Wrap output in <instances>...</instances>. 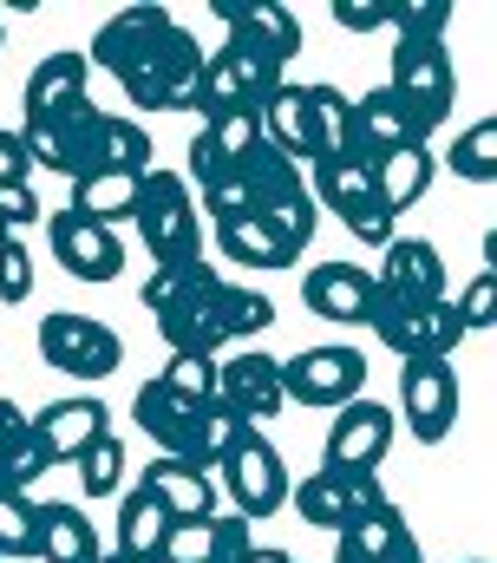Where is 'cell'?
Here are the masks:
<instances>
[{"mask_svg":"<svg viewBox=\"0 0 497 563\" xmlns=\"http://www.w3.org/2000/svg\"><path fill=\"white\" fill-rule=\"evenodd\" d=\"M86 66H106L137 112H197L203 46L170 7H119L92 33Z\"/></svg>","mask_w":497,"mask_h":563,"instance_id":"obj_1","label":"cell"},{"mask_svg":"<svg viewBox=\"0 0 497 563\" xmlns=\"http://www.w3.org/2000/svg\"><path fill=\"white\" fill-rule=\"evenodd\" d=\"M137 301L151 308L170 354H210L217 361L223 347H248V334L275 328V301L262 288H248V282H230L223 269H210L203 256L151 269Z\"/></svg>","mask_w":497,"mask_h":563,"instance_id":"obj_2","label":"cell"},{"mask_svg":"<svg viewBox=\"0 0 497 563\" xmlns=\"http://www.w3.org/2000/svg\"><path fill=\"white\" fill-rule=\"evenodd\" d=\"M210 7H217V20L230 33L223 53L236 59L248 99L262 112V99L288 79V59L301 53V20H295V7H275V0H210Z\"/></svg>","mask_w":497,"mask_h":563,"instance_id":"obj_3","label":"cell"},{"mask_svg":"<svg viewBox=\"0 0 497 563\" xmlns=\"http://www.w3.org/2000/svg\"><path fill=\"white\" fill-rule=\"evenodd\" d=\"M92 106V66L86 53H46L33 73H26V125H20V144H26V164L40 170H59V132Z\"/></svg>","mask_w":497,"mask_h":563,"instance_id":"obj_4","label":"cell"},{"mask_svg":"<svg viewBox=\"0 0 497 563\" xmlns=\"http://www.w3.org/2000/svg\"><path fill=\"white\" fill-rule=\"evenodd\" d=\"M236 177H243V190H248V217H262V223L301 256V250L314 243V230H321V203H314V190L301 184V164H288L268 139H255L248 157L236 164Z\"/></svg>","mask_w":497,"mask_h":563,"instance_id":"obj_5","label":"cell"},{"mask_svg":"<svg viewBox=\"0 0 497 563\" xmlns=\"http://www.w3.org/2000/svg\"><path fill=\"white\" fill-rule=\"evenodd\" d=\"M131 223H137V236H144L157 269L203 256V210H197V190H190L184 170H144Z\"/></svg>","mask_w":497,"mask_h":563,"instance_id":"obj_6","label":"cell"},{"mask_svg":"<svg viewBox=\"0 0 497 563\" xmlns=\"http://www.w3.org/2000/svg\"><path fill=\"white\" fill-rule=\"evenodd\" d=\"M386 92L399 99L412 139L426 144L445 119H452V99H459V73H452V53L445 40H393V73H386Z\"/></svg>","mask_w":497,"mask_h":563,"instance_id":"obj_7","label":"cell"},{"mask_svg":"<svg viewBox=\"0 0 497 563\" xmlns=\"http://www.w3.org/2000/svg\"><path fill=\"white\" fill-rule=\"evenodd\" d=\"M367 328L399 354V361H452L459 341H465V321H459L452 295H445V301H406V295H386L379 282H373Z\"/></svg>","mask_w":497,"mask_h":563,"instance_id":"obj_8","label":"cell"},{"mask_svg":"<svg viewBox=\"0 0 497 563\" xmlns=\"http://www.w3.org/2000/svg\"><path fill=\"white\" fill-rule=\"evenodd\" d=\"M99 170H151V132L124 112L86 106L59 132V177H99Z\"/></svg>","mask_w":497,"mask_h":563,"instance_id":"obj_9","label":"cell"},{"mask_svg":"<svg viewBox=\"0 0 497 563\" xmlns=\"http://www.w3.org/2000/svg\"><path fill=\"white\" fill-rule=\"evenodd\" d=\"M281 394H288V407H328V413H341L347 400L367 394V354L347 347V341L301 347V354L281 361Z\"/></svg>","mask_w":497,"mask_h":563,"instance_id":"obj_10","label":"cell"},{"mask_svg":"<svg viewBox=\"0 0 497 563\" xmlns=\"http://www.w3.org/2000/svg\"><path fill=\"white\" fill-rule=\"evenodd\" d=\"M40 361H46L53 374H73V380H106V374H119L124 341H119V328L99 321V314L53 308V314L40 321Z\"/></svg>","mask_w":497,"mask_h":563,"instance_id":"obj_11","label":"cell"},{"mask_svg":"<svg viewBox=\"0 0 497 563\" xmlns=\"http://www.w3.org/2000/svg\"><path fill=\"white\" fill-rule=\"evenodd\" d=\"M314 203H328L347 230H354V243H373V250H386L393 236H399V217L386 210V197H379V184H373V164H354V157H328V164H314Z\"/></svg>","mask_w":497,"mask_h":563,"instance_id":"obj_12","label":"cell"},{"mask_svg":"<svg viewBox=\"0 0 497 563\" xmlns=\"http://www.w3.org/2000/svg\"><path fill=\"white\" fill-rule=\"evenodd\" d=\"M210 478H217V498H230V511L248 518V525H262V518H275L288 505V465L262 432H243Z\"/></svg>","mask_w":497,"mask_h":563,"instance_id":"obj_13","label":"cell"},{"mask_svg":"<svg viewBox=\"0 0 497 563\" xmlns=\"http://www.w3.org/2000/svg\"><path fill=\"white\" fill-rule=\"evenodd\" d=\"M399 413L419 445H439L459 426V361H399Z\"/></svg>","mask_w":497,"mask_h":563,"instance_id":"obj_14","label":"cell"},{"mask_svg":"<svg viewBox=\"0 0 497 563\" xmlns=\"http://www.w3.org/2000/svg\"><path fill=\"white\" fill-rule=\"evenodd\" d=\"M46 250L59 256V269L73 282H112L124 269L119 230H106L79 210H46Z\"/></svg>","mask_w":497,"mask_h":563,"instance_id":"obj_15","label":"cell"},{"mask_svg":"<svg viewBox=\"0 0 497 563\" xmlns=\"http://www.w3.org/2000/svg\"><path fill=\"white\" fill-rule=\"evenodd\" d=\"M386 492H379V478L373 472H334V465H321V472H308L301 485H288V505L314 525V531H341V525H354L361 511H373Z\"/></svg>","mask_w":497,"mask_h":563,"instance_id":"obj_16","label":"cell"},{"mask_svg":"<svg viewBox=\"0 0 497 563\" xmlns=\"http://www.w3.org/2000/svg\"><path fill=\"white\" fill-rule=\"evenodd\" d=\"M217 400H223L236 420H248V426L275 420V413L288 407V394H281V361L262 354V347H236V354H223V361H217Z\"/></svg>","mask_w":497,"mask_h":563,"instance_id":"obj_17","label":"cell"},{"mask_svg":"<svg viewBox=\"0 0 497 563\" xmlns=\"http://www.w3.org/2000/svg\"><path fill=\"white\" fill-rule=\"evenodd\" d=\"M393 407H379V400H347L334 426H328V445H321V465H334V472H379V459L393 452Z\"/></svg>","mask_w":497,"mask_h":563,"instance_id":"obj_18","label":"cell"},{"mask_svg":"<svg viewBox=\"0 0 497 563\" xmlns=\"http://www.w3.org/2000/svg\"><path fill=\"white\" fill-rule=\"evenodd\" d=\"M334 563H426V551H419V531L406 525V511L393 498H379L373 511L334 531Z\"/></svg>","mask_w":497,"mask_h":563,"instance_id":"obj_19","label":"cell"},{"mask_svg":"<svg viewBox=\"0 0 497 563\" xmlns=\"http://www.w3.org/2000/svg\"><path fill=\"white\" fill-rule=\"evenodd\" d=\"M373 282H379L386 295H406V301H445V295H452L445 256H439V243H426V236H393V243L379 250Z\"/></svg>","mask_w":497,"mask_h":563,"instance_id":"obj_20","label":"cell"},{"mask_svg":"<svg viewBox=\"0 0 497 563\" xmlns=\"http://www.w3.org/2000/svg\"><path fill=\"white\" fill-rule=\"evenodd\" d=\"M26 426H33V439L46 445V459H53V465H73L99 432H112V413H106V400H99V394H73V400H46Z\"/></svg>","mask_w":497,"mask_h":563,"instance_id":"obj_21","label":"cell"},{"mask_svg":"<svg viewBox=\"0 0 497 563\" xmlns=\"http://www.w3.org/2000/svg\"><path fill=\"white\" fill-rule=\"evenodd\" d=\"M203 407L210 400H184V394H170L157 374L131 394V420L144 426L151 439H157V452L164 459H190V445H197V420H203Z\"/></svg>","mask_w":497,"mask_h":563,"instance_id":"obj_22","label":"cell"},{"mask_svg":"<svg viewBox=\"0 0 497 563\" xmlns=\"http://www.w3.org/2000/svg\"><path fill=\"white\" fill-rule=\"evenodd\" d=\"M248 551H255V538H248V518H236V511L184 518L164 538V563H243Z\"/></svg>","mask_w":497,"mask_h":563,"instance_id":"obj_23","label":"cell"},{"mask_svg":"<svg viewBox=\"0 0 497 563\" xmlns=\"http://www.w3.org/2000/svg\"><path fill=\"white\" fill-rule=\"evenodd\" d=\"M301 301H308L321 321L361 328L373 314V269H361V263H314V269L301 276Z\"/></svg>","mask_w":497,"mask_h":563,"instance_id":"obj_24","label":"cell"},{"mask_svg":"<svg viewBox=\"0 0 497 563\" xmlns=\"http://www.w3.org/2000/svg\"><path fill=\"white\" fill-rule=\"evenodd\" d=\"M399 144H419V139H412L399 99H393L386 86H373L367 99H354V112H347V157H354V164H379V157L399 151Z\"/></svg>","mask_w":497,"mask_h":563,"instance_id":"obj_25","label":"cell"},{"mask_svg":"<svg viewBox=\"0 0 497 563\" xmlns=\"http://www.w3.org/2000/svg\"><path fill=\"white\" fill-rule=\"evenodd\" d=\"M177 525L184 518H210L217 511V478L203 472V465H190V459H151L144 465V478H137Z\"/></svg>","mask_w":497,"mask_h":563,"instance_id":"obj_26","label":"cell"},{"mask_svg":"<svg viewBox=\"0 0 497 563\" xmlns=\"http://www.w3.org/2000/svg\"><path fill=\"white\" fill-rule=\"evenodd\" d=\"M170 525H177V518H170L144 485H131V492L119 498V544H112V551H124L131 563H157V558H164Z\"/></svg>","mask_w":497,"mask_h":563,"instance_id":"obj_27","label":"cell"},{"mask_svg":"<svg viewBox=\"0 0 497 563\" xmlns=\"http://www.w3.org/2000/svg\"><path fill=\"white\" fill-rule=\"evenodd\" d=\"M432 151L426 144H399V151H386L379 164H373V184H379V197H386V210L393 217H406L426 190H432Z\"/></svg>","mask_w":497,"mask_h":563,"instance_id":"obj_28","label":"cell"},{"mask_svg":"<svg viewBox=\"0 0 497 563\" xmlns=\"http://www.w3.org/2000/svg\"><path fill=\"white\" fill-rule=\"evenodd\" d=\"M106 551L79 505H40V563H92Z\"/></svg>","mask_w":497,"mask_h":563,"instance_id":"obj_29","label":"cell"},{"mask_svg":"<svg viewBox=\"0 0 497 563\" xmlns=\"http://www.w3.org/2000/svg\"><path fill=\"white\" fill-rule=\"evenodd\" d=\"M137 184H144V170H99V177H73V203L66 210H79V217H92V223H119L137 210Z\"/></svg>","mask_w":497,"mask_h":563,"instance_id":"obj_30","label":"cell"},{"mask_svg":"<svg viewBox=\"0 0 497 563\" xmlns=\"http://www.w3.org/2000/svg\"><path fill=\"white\" fill-rule=\"evenodd\" d=\"M217 243H223L230 269H288V263H295V250H288L262 217H230V223H217Z\"/></svg>","mask_w":497,"mask_h":563,"instance_id":"obj_31","label":"cell"},{"mask_svg":"<svg viewBox=\"0 0 497 563\" xmlns=\"http://www.w3.org/2000/svg\"><path fill=\"white\" fill-rule=\"evenodd\" d=\"M301 99H308V144H314L308 164L347 157V112H354V99L341 86H301Z\"/></svg>","mask_w":497,"mask_h":563,"instance_id":"obj_32","label":"cell"},{"mask_svg":"<svg viewBox=\"0 0 497 563\" xmlns=\"http://www.w3.org/2000/svg\"><path fill=\"white\" fill-rule=\"evenodd\" d=\"M445 170L465 184H497V119H472L445 151Z\"/></svg>","mask_w":497,"mask_h":563,"instance_id":"obj_33","label":"cell"},{"mask_svg":"<svg viewBox=\"0 0 497 563\" xmlns=\"http://www.w3.org/2000/svg\"><path fill=\"white\" fill-rule=\"evenodd\" d=\"M73 472H79V492H86V498H112V492H124V439L119 432H99V439L73 459Z\"/></svg>","mask_w":497,"mask_h":563,"instance_id":"obj_34","label":"cell"},{"mask_svg":"<svg viewBox=\"0 0 497 563\" xmlns=\"http://www.w3.org/2000/svg\"><path fill=\"white\" fill-rule=\"evenodd\" d=\"M40 558V505L26 492H0V563Z\"/></svg>","mask_w":497,"mask_h":563,"instance_id":"obj_35","label":"cell"},{"mask_svg":"<svg viewBox=\"0 0 497 563\" xmlns=\"http://www.w3.org/2000/svg\"><path fill=\"white\" fill-rule=\"evenodd\" d=\"M386 33L393 40H445L452 0H386Z\"/></svg>","mask_w":497,"mask_h":563,"instance_id":"obj_36","label":"cell"},{"mask_svg":"<svg viewBox=\"0 0 497 563\" xmlns=\"http://www.w3.org/2000/svg\"><path fill=\"white\" fill-rule=\"evenodd\" d=\"M157 380L170 394H184V400H217V361L210 354H170Z\"/></svg>","mask_w":497,"mask_h":563,"instance_id":"obj_37","label":"cell"},{"mask_svg":"<svg viewBox=\"0 0 497 563\" xmlns=\"http://www.w3.org/2000/svg\"><path fill=\"white\" fill-rule=\"evenodd\" d=\"M46 472H53V459H46V445L33 439V426H26V432H20V445L0 459V492H26V485H33V478H46Z\"/></svg>","mask_w":497,"mask_h":563,"instance_id":"obj_38","label":"cell"},{"mask_svg":"<svg viewBox=\"0 0 497 563\" xmlns=\"http://www.w3.org/2000/svg\"><path fill=\"white\" fill-rule=\"evenodd\" d=\"M492 301H497V276L492 269H478V276L465 282L459 295H452V308H459V321H465V334H478V328H492Z\"/></svg>","mask_w":497,"mask_h":563,"instance_id":"obj_39","label":"cell"},{"mask_svg":"<svg viewBox=\"0 0 497 563\" xmlns=\"http://www.w3.org/2000/svg\"><path fill=\"white\" fill-rule=\"evenodd\" d=\"M26 295H33V256H26L20 243H7V250H0V301L20 308Z\"/></svg>","mask_w":497,"mask_h":563,"instance_id":"obj_40","label":"cell"},{"mask_svg":"<svg viewBox=\"0 0 497 563\" xmlns=\"http://www.w3.org/2000/svg\"><path fill=\"white\" fill-rule=\"evenodd\" d=\"M46 210H40V197H33V184H0V230L13 236L20 223H40Z\"/></svg>","mask_w":497,"mask_h":563,"instance_id":"obj_41","label":"cell"},{"mask_svg":"<svg viewBox=\"0 0 497 563\" xmlns=\"http://www.w3.org/2000/svg\"><path fill=\"white\" fill-rule=\"evenodd\" d=\"M334 26H347V33H386V0H334Z\"/></svg>","mask_w":497,"mask_h":563,"instance_id":"obj_42","label":"cell"},{"mask_svg":"<svg viewBox=\"0 0 497 563\" xmlns=\"http://www.w3.org/2000/svg\"><path fill=\"white\" fill-rule=\"evenodd\" d=\"M26 177H33V164H26L20 132H0V184H26Z\"/></svg>","mask_w":497,"mask_h":563,"instance_id":"obj_43","label":"cell"},{"mask_svg":"<svg viewBox=\"0 0 497 563\" xmlns=\"http://www.w3.org/2000/svg\"><path fill=\"white\" fill-rule=\"evenodd\" d=\"M20 432H26V413H20L13 400H0V459H7L13 445H20Z\"/></svg>","mask_w":497,"mask_h":563,"instance_id":"obj_44","label":"cell"},{"mask_svg":"<svg viewBox=\"0 0 497 563\" xmlns=\"http://www.w3.org/2000/svg\"><path fill=\"white\" fill-rule=\"evenodd\" d=\"M92 563H131V558H124V551H99Z\"/></svg>","mask_w":497,"mask_h":563,"instance_id":"obj_45","label":"cell"},{"mask_svg":"<svg viewBox=\"0 0 497 563\" xmlns=\"http://www.w3.org/2000/svg\"><path fill=\"white\" fill-rule=\"evenodd\" d=\"M7 243H13V236H7V230H0V250H7Z\"/></svg>","mask_w":497,"mask_h":563,"instance_id":"obj_46","label":"cell"},{"mask_svg":"<svg viewBox=\"0 0 497 563\" xmlns=\"http://www.w3.org/2000/svg\"><path fill=\"white\" fill-rule=\"evenodd\" d=\"M0 46H7V26H0Z\"/></svg>","mask_w":497,"mask_h":563,"instance_id":"obj_47","label":"cell"},{"mask_svg":"<svg viewBox=\"0 0 497 563\" xmlns=\"http://www.w3.org/2000/svg\"><path fill=\"white\" fill-rule=\"evenodd\" d=\"M472 563H492V558H472Z\"/></svg>","mask_w":497,"mask_h":563,"instance_id":"obj_48","label":"cell"}]
</instances>
